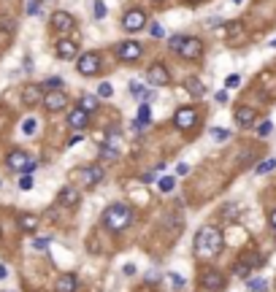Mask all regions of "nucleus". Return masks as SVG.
Segmentation results:
<instances>
[{"instance_id": "30", "label": "nucleus", "mask_w": 276, "mask_h": 292, "mask_svg": "<svg viewBox=\"0 0 276 292\" xmlns=\"http://www.w3.org/2000/svg\"><path fill=\"white\" fill-rule=\"evenodd\" d=\"M271 133H273V124H271V122H263V124H257V136H260V138H268V136H271Z\"/></svg>"}, {"instance_id": "42", "label": "nucleus", "mask_w": 276, "mask_h": 292, "mask_svg": "<svg viewBox=\"0 0 276 292\" xmlns=\"http://www.w3.org/2000/svg\"><path fill=\"white\" fill-rule=\"evenodd\" d=\"M187 173H190V165H187V162L176 165V176H187Z\"/></svg>"}, {"instance_id": "41", "label": "nucleus", "mask_w": 276, "mask_h": 292, "mask_svg": "<svg viewBox=\"0 0 276 292\" xmlns=\"http://www.w3.org/2000/svg\"><path fill=\"white\" fill-rule=\"evenodd\" d=\"M225 84L233 90V87H239V84H241V76H235V73H233V76H227V81H225Z\"/></svg>"}, {"instance_id": "9", "label": "nucleus", "mask_w": 276, "mask_h": 292, "mask_svg": "<svg viewBox=\"0 0 276 292\" xmlns=\"http://www.w3.org/2000/svg\"><path fill=\"white\" fill-rule=\"evenodd\" d=\"M146 78H149V84H154V87H165V84H171V73L165 70L163 62H154V65L146 70Z\"/></svg>"}, {"instance_id": "49", "label": "nucleus", "mask_w": 276, "mask_h": 292, "mask_svg": "<svg viewBox=\"0 0 276 292\" xmlns=\"http://www.w3.org/2000/svg\"><path fill=\"white\" fill-rule=\"evenodd\" d=\"M233 3H241V0H233Z\"/></svg>"}, {"instance_id": "19", "label": "nucleus", "mask_w": 276, "mask_h": 292, "mask_svg": "<svg viewBox=\"0 0 276 292\" xmlns=\"http://www.w3.org/2000/svg\"><path fill=\"white\" fill-rule=\"evenodd\" d=\"M57 57L60 60H73L76 57V44L73 41H60L57 44Z\"/></svg>"}, {"instance_id": "31", "label": "nucleus", "mask_w": 276, "mask_h": 292, "mask_svg": "<svg viewBox=\"0 0 276 292\" xmlns=\"http://www.w3.org/2000/svg\"><path fill=\"white\" fill-rule=\"evenodd\" d=\"M44 90H62V78H57V76H54V78H46V81H44Z\"/></svg>"}, {"instance_id": "20", "label": "nucleus", "mask_w": 276, "mask_h": 292, "mask_svg": "<svg viewBox=\"0 0 276 292\" xmlns=\"http://www.w3.org/2000/svg\"><path fill=\"white\" fill-rule=\"evenodd\" d=\"M152 124V108H149V103H144L138 108V116H136V128H149Z\"/></svg>"}, {"instance_id": "25", "label": "nucleus", "mask_w": 276, "mask_h": 292, "mask_svg": "<svg viewBox=\"0 0 276 292\" xmlns=\"http://www.w3.org/2000/svg\"><path fill=\"white\" fill-rule=\"evenodd\" d=\"M211 138H214L217 144H225V141L230 138V130H225V128H211Z\"/></svg>"}, {"instance_id": "18", "label": "nucleus", "mask_w": 276, "mask_h": 292, "mask_svg": "<svg viewBox=\"0 0 276 292\" xmlns=\"http://www.w3.org/2000/svg\"><path fill=\"white\" fill-rule=\"evenodd\" d=\"M30 162V157L25 152H11L9 154V168L11 171H25V165Z\"/></svg>"}, {"instance_id": "27", "label": "nucleus", "mask_w": 276, "mask_h": 292, "mask_svg": "<svg viewBox=\"0 0 276 292\" xmlns=\"http://www.w3.org/2000/svg\"><path fill=\"white\" fill-rule=\"evenodd\" d=\"M268 281L265 279H249V292H265Z\"/></svg>"}, {"instance_id": "37", "label": "nucleus", "mask_w": 276, "mask_h": 292, "mask_svg": "<svg viewBox=\"0 0 276 292\" xmlns=\"http://www.w3.org/2000/svg\"><path fill=\"white\" fill-rule=\"evenodd\" d=\"M168 279H171V284H173V287H176V289H181V287H184V279H181L179 273H171Z\"/></svg>"}, {"instance_id": "46", "label": "nucleus", "mask_w": 276, "mask_h": 292, "mask_svg": "<svg viewBox=\"0 0 276 292\" xmlns=\"http://www.w3.org/2000/svg\"><path fill=\"white\" fill-rule=\"evenodd\" d=\"M136 273V265H125V276H133Z\"/></svg>"}, {"instance_id": "29", "label": "nucleus", "mask_w": 276, "mask_h": 292, "mask_svg": "<svg viewBox=\"0 0 276 292\" xmlns=\"http://www.w3.org/2000/svg\"><path fill=\"white\" fill-rule=\"evenodd\" d=\"M35 130H38V122L33 119V116H30V119H25V122H22V133H25V136H33Z\"/></svg>"}, {"instance_id": "36", "label": "nucleus", "mask_w": 276, "mask_h": 292, "mask_svg": "<svg viewBox=\"0 0 276 292\" xmlns=\"http://www.w3.org/2000/svg\"><path fill=\"white\" fill-rule=\"evenodd\" d=\"M149 33H152L154 38H163V35H165V30L160 27V22H152V27H149Z\"/></svg>"}, {"instance_id": "48", "label": "nucleus", "mask_w": 276, "mask_h": 292, "mask_svg": "<svg viewBox=\"0 0 276 292\" xmlns=\"http://www.w3.org/2000/svg\"><path fill=\"white\" fill-rule=\"evenodd\" d=\"M271 49H276V38H273V41H271Z\"/></svg>"}, {"instance_id": "8", "label": "nucleus", "mask_w": 276, "mask_h": 292, "mask_svg": "<svg viewBox=\"0 0 276 292\" xmlns=\"http://www.w3.org/2000/svg\"><path fill=\"white\" fill-rule=\"evenodd\" d=\"M44 108L46 111H62V108H65V103H68V95H65V90H52V92H46L44 95Z\"/></svg>"}, {"instance_id": "13", "label": "nucleus", "mask_w": 276, "mask_h": 292, "mask_svg": "<svg viewBox=\"0 0 276 292\" xmlns=\"http://www.w3.org/2000/svg\"><path fill=\"white\" fill-rule=\"evenodd\" d=\"M73 17H70V14H65V11H54L52 14V27L54 30H62V33H65V30H73Z\"/></svg>"}, {"instance_id": "43", "label": "nucleus", "mask_w": 276, "mask_h": 292, "mask_svg": "<svg viewBox=\"0 0 276 292\" xmlns=\"http://www.w3.org/2000/svg\"><path fill=\"white\" fill-rule=\"evenodd\" d=\"M141 181H144V184H152V181H157V179H154V173H144Z\"/></svg>"}, {"instance_id": "12", "label": "nucleus", "mask_w": 276, "mask_h": 292, "mask_svg": "<svg viewBox=\"0 0 276 292\" xmlns=\"http://www.w3.org/2000/svg\"><path fill=\"white\" fill-rule=\"evenodd\" d=\"M68 124H70L73 130H84L87 124H90V114H87L84 108L78 106V108H73V111L68 114Z\"/></svg>"}, {"instance_id": "2", "label": "nucleus", "mask_w": 276, "mask_h": 292, "mask_svg": "<svg viewBox=\"0 0 276 292\" xmlns=\"http://www.w3.org/2000/svg\"><path fill=\"white\" fill-rule=\"evenodd\" d=\"M130 222H133V208L125 206V203H114L103 211V227H108L111 233L125 230Z\"/></svg>"}, {"instance_id": "35", "label": "nucleus", "mask_w": 276, "mask_h": 292, "mask_svg": "<svg viewBox=\"0 0 276 292\" xmlns=\"http://www.w3.org/2000/svg\"><path fill=\"white\" fill-rule=\"evenodd\" d=\"M33 187V176L30 173H22V179H19V189H30Z\"/></svg>"}, {"instance_id": "26", "label": "nucleus", "mask_w": 276, "mask_h": 292, "mask_svg": "<svg viewBox=\"0 0 276 292\" xmlns=\"http://www.w3.org/2000/svg\"><path fill=\"white\" fill-rule=\"evenodd\" d=\"M157 187H160V192H171V189L176 187V179H173V176H163L160 181H157Z\"/></svg>"}, {"instance_id": "17", "label": "nucleus", "mask_w": 276, "mask_h": 292, "mask_svg": "<svg viewBox=\"0 0 276 292\" xmlns=\"http://www.w3.org/2000/svg\"><path fill=\"white\" fill-rule=\"evenodd\" d=\"M252 122H255V108L241 106L239 111H235V124H239V128H249Z\"/></svg>"}, {"instance_id": "1", "label": "nucleus", "mask_w": 276, "mask_h": 292, "mask_svg": "<svg viewBox=\"0 0 276 292\" xmlns=\"http://www.w3.org/2000/svg\"><path fill=\"white\" fill-rule=\"evenodd\" d=\"M225 246V238H222V230L217 225H206L195 233V257L201 260H211L217 257Z\"/></svg>"}, {"instance_id": "28", "label": "nucleus", "mask_w": 276, "mask_h": 292, "mask_svg": "<svg viewBox=\"0 0 276 292\" xmlns=\"http://www.w3.org/2000/svg\"><path fill=\"white\" fill-rule=\"evenodd\" d=\"M249 271H252V268H249L247 263H241V260H239V263H235V268H233V273L239 276V279H247V276H249Z\"/></svg>"}, {"instance_id": "5", "label": "nucleus", "mask_w": 276, "mask_h": 292, "mask_svg": "<svg viewBox=\"0 0 276 292\" xmlns=\"http://www.w3.org/2000/svg\"><path fill=\"white\" fill-rule=\"evenodd\" d=\"M176 54H179L181 60H198L201 54H203V44L198 41V38H181Z\"/></svg>"}, {"instance_id": "22", "label": "nucleus", "mask_w": 276, "mask_h": 292, "mask_svg": "<svg viewBox=\"0 0 276 292\" xmlns=\"http://www.w3.org/2000/svg\"><path fill=\"white\" fill-rule=\"evenodd\" d=\"M57 292H76V276L68 273L57 281Z\"/></svg>"}, {"instance_id": "24", "label": "nucleus", "mask_w": 276, "mask_h": 292, "mask_svg": "<svg viewBox=\"0 0 276 292\" xmlns=\"http://www.w3.org/2000/svg\"><path fill=\"white\" fill-rule=\"evenodd\" d=\"M82 108L87 114H92L98 108V98H95V95H84V98H82Z\"/></svg>"}, {"instance_id": "21", "label": "nucleus", "mask_w": 276, "mask_h": 292, "mask_svg": "<svg viewBox=\"0 0 276 292\" xmlns=\"http://www.w3.org/2000/svg\"><path fill=\"white\" fill-rule=\"evenodd\" d=\"M35 227H38V217L35 214H22L19 217V230L22 233H33Z\"/></svg>"}, {"instance_id": "14", "label": "nucleus", "mask_w": 276, "mask_h": 292, "mask_svg": "<svg viewBox=\"0 0 276 292\" xmlns=\"http://www.w3.org/2000/svg\"><path fill=\"white\" fill-rule=\"evenodd\" d=\"M100 179H103V168H100V165H87V168L82 171V181L87 187H95Z\"/></svg>"}, {"instance_id": "10", "label": "nucleus", "mask_w": 276, "mask_h": 292, "mask_svg": "<svg viewBox=\"0 0 276 292\" xmlns=\"http://www.w3.org/2000/svg\"><path fill=\"white\" fill-rule=\"evenodd\" d=\"M201 284L206 289H222L225 287V276L217 271V268H206V271L201 273Z\"/></svg>"}, {"instance_id": "23", "label": "nucleus", "mask_w": 276, "mask_h": 292, "mask_svg": "<svg viewBox=\"0 0 276 292\" xmlns=\"http://www.w3.org/2000/svg\"><path fill=\"white\" fill-rule=\"evenodd\" d=\"M276 168V157H268V160H263V162H257V168H255V173L257 176H265V173H271Z\"/></svg>"}, {"instance_id": "39", "label": "nucleus", "mask_w": 276, "mask_h": 292, "mask_svg": "<svg viewBox=\"0 0 276 292\" xmlns=\"http://www.w3.org/2000/svg\"><path fill=\"white\" fill-rule=\"evenodd\" d=\"M103 17H106V6L98 0V3H95V19H103Z\"/></svg>"}, {"instance_id": "6", "label": "nucleus", "mask_w": 276, "mask_h": 292, "mask_svg": "<svg viewBox=\"0 0 276 292\" xmlns=\"http://www.w3.org/2000/svg\"><path fill=\"white\" fill-rule=\"evenodd\" d=\"M173 124H176L179 130H190V128H195V124H198V111H195V108H190V106L179 108V111L173 114Z\"/></svg>"}, {"instance_id": "33", "label": "nucleus", "mask_w": 276, "mask_h": 292, "mask_svg": "<svg viewBox=\"0 0 276 292\" xmlns=\"http://www.w3.org/2000/svg\"><path fill=\"white\" fill-rule=\"evenodd\" d=\"M98 95H100V98H111V95H114V87L108 84V81H103V84L98 87Z\"/></svg>"}, {"instance_id": "40", "label": "nucleus", "mask_w": 276, "mask_h": 292, "mask_svg": "<svg viewBox=\"0 0 276 292\" xmlns=\"http://www.w3.org/2000/svg\"><path fill=\"white\" fill-rule=\"evenodd\" d=\"M181 38H184V35H171V38H168V46H171V49H173V52H176V49H179V44H181Z\"/></svg>"}, {"instance_id": "38", "label": "nucleus", "mask_w": 276, "mask_h": 292, "mask_svg": "<svg viewBox=\"0 0 276 292\" xmlns=\"http://www.w3.org/2000/svg\"><path fill=\"white\" fill-rule=\"evenodd\" d=\"M38 14V0H27V17H35Z\"/></svg>"}, {"instance_id": "50", "label": "nucleus", "mask_w": 276, "mask_h": 292, "mask_svg": "<svg viewBox=\"0 0 276 292\" xmlns=\"http://www.w3.org/2000/svg\"><path fill=\"white\" fill-rule=\"evenodd\" d=\"M0 184H3V181H0Z\"/></svg>"}, {"instance_id": "44", "label": "nucleus", "mask_w": 276, "mask_h": 292, "mask_svg": "<svg viewBox=\"0 0 276 292\" xmlns=\"http://www.w3.org/2000/svg\"><path fill=\"white\" fill-rule=\"evenodd\" d=\"M217 103H227V92H217Z\"/></svg>"}, {"instance_id": "4", "label": "nucleus", "mask_w": 276, "mask_h": 292, "mask_svg": "<svg viewBox=\"0 0 276 292\" xmlns=\"http://www.w3.org/2000/svg\"><path fill=\"white\" fill-rule=\"evenodd\" d=\"M141 44L138 41H122V44H116L114 46V54L120 57L122 62H136L138 57H141Z\"/></svg>"}, {"instance_id": "47", "label": "nucleus", "mask_w": 276, "mask_h": 292, "mask_svg": "<svg viewBox=\"0 0 276 292\" xmlns=\"http://www.w3.org/2000/svg\"><path fill=\"white\" fill-rule=\"evenodd\" d=\"M6 276H9V268H6L3 263H0V279H6Z\"/></svg>"}, {"instance_id": "7", "label": "nucleus", "mask_w": 276, "mask_h": 292, "mask_svg": "<svg viewBox=\"0 0 276 292\" xmlns=\"http://www.w3.org/2000/svg\"><path fill=\"white\" fill-rule=\"evenodd\" d=\"M144 27H146V14L144 11L133 9L122 17V30H128V33H138V30H144Z\"/></svg>"}, {"instance_id": "45", "label": "nucleus", "mask_w": 276, "mask_h": 292, "mask_svg": "<svg viewBox=\"0 0 276 292\" xmlns=\"http://www.w3.org/2000/svg\"><path fill=\"white\" fill-rule=\"evenodd\" d=\"M268 222H271V227H273V230H276V208L271 211V217H268Z\"/></svg>"}, {"instance_id": "34", "label": "nucleus", "mask_w": 276, "mask_h": 292, "mask_svg": "<svg viewBox=\"0 0 276 292\" xmlns=\"http://www.w3.org/2000/svg\"><path fill=\"white\" fill-rule=\"evenodd\" d=\"M49 243H52V238H49V235H44V238H35V241H33V249L44 252L46 246H49Z\"/></svg>"}, {"instance_id": "16", "label": "nucleus", "mask_w": 276, "mask_h": 292, "mask_svg": "<svg viewBox=\"0 0 276 292\" xmlns=\"http://www.w3.org/2000/svg\"><path fill=\"white\" fill-rule=\"evenodd\" d=\"M184 90L190 92L195 100H201L203 95H206V87H203V81H201V78H195V76H190V78L184 81Z\"/></svg>"}, {"instance_id": "11", "label": "nucleus", "mask_w": 276, "mask_h": 292, "mask_svg": "<svg viewBox=\"0 0 276 292\" xmlns=\"http://www.w3.org/2000/svg\"><path fill=\"white\" fill-rule=\"evenodd\" d=\"M44 84H30V87H25V92H22V103H25L27 108L30 106H35V103H41L44 100Z\"/></svg>"}, {"instance_id": "15", "label": "nucleus", "mask_w": 276, "mask_h": 292, "mask_svg": "<svg viewBox=\"0 0 276 292\" xmlns=\"http://www.w3.org/2000/svg\"><path fill=\"white\" fill-rule=\"evenodd\" d=\"M57 203H60L62 208H73L76 203H78V189H76V187H65V189L57 195Z\"/></svg>"}, {"instance_id": "3", "label": "nucleus", "mask_w": 276, "mask_h": 292, "mask_svg": "<svg viewBox=\"0 0 276 292\" xmlns=\"http://www.w3.org/2000/svg\"><path fill=\"white\" fill-rule=\"evenodd\" d=\"M76 70H78L82 76H98V73H100V57H98L95 52L82 54L78 62H76Z\"/></svg>"}, {"instance_id": "32", "label": "nucleus", "mask_w": 276, "mask_h": 292, "mask_svg": "<svg viewBox=\"0 0 276 292\" xmlns=\"http://www.w3.org/2000/svg\"><path fill=\"white\" fill-rule=\"evenodd\" d=\"M100 157H108V160H116V157H120V149H114V146H103V149H100Z\"/></svg>"}]
</instances>
